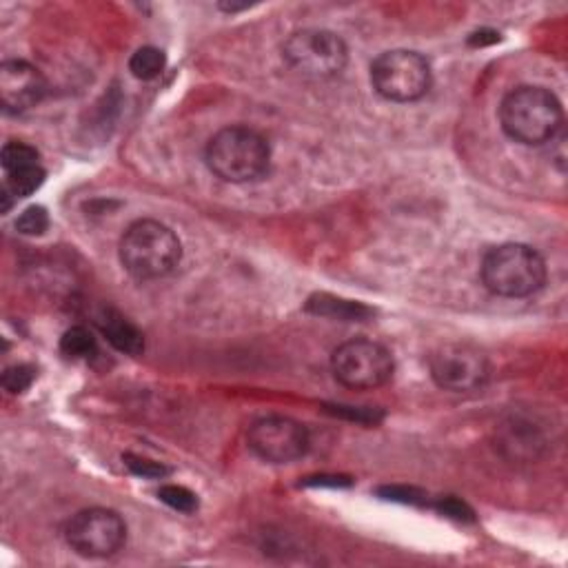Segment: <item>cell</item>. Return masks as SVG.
Masks as SVG:
<instances>
[{"label":"cell","mask_w":568,"mask_h":568,"mask_svg":"<svg viewBox=\"0 0 568 568\" xmlns=\"http://www.w3.org/2000/svg\"><path fill=\"white\" fill-rule=\"evenodd\" d=\"M500 125L504 134L520 145L540 147L560 134L564 109L553 91L537 85H522L502 98Z\"/></svg>","instance_id":"1"},{"label":"cell","mask_w":568,"mask_h":568,"mask_svg":"<svg viewBox=\"0 0 568 568\" xmlns=\"http://www.w3.org/2000/svg\"><path fill=\"white\" fill-rule=\"evenodd\" d=\"M205 162L213 176L233 185H245L267 176L271 147L256 129L231 125L211 136L205 149Z\"/></svg>","instance_id":"2"},{"label":"cell","mask_w":568,"mask_h":568,"mask_svg":"<svg viewBox=\"0 0 568 568\" xmlns=\"http://www.w3.org/2000/svg\"><path fill=\"white\" fill-rule=\"evenodd\" d=\"M120 265L136 280H160L174 273L182 260L180 238L158 220H136L118 245Z\"/></svg>","instance_id":"3"},{"label":"cell","mask_w":568,"mask_h":568,"mask_svg":"<svg viewBox=\"0 0 568 568\" xmlns=\"http://www.w3.org/2000/svg\"><path fill=\"white\" fill-rule=\"evenodd\" d=\"M484 287L500 298H529L546 284V260L522 242H506L486 253L480 267Z\"/></svg>","instance_id":"4"},{"label":"cell","mask_w":568,"mask_h":568,"mask_svg":"<svg viewBox=\"0 0 568 568\" xmlns=\"http://www.w3.org/2000/svg\"><path fill=\"white\" fill-rule=\"evenodd\" d=\"M433 71L429 60L411 49H391L371 63L375 94L391 103H415L429 94Z\"/></svg>","instance_id":"5"},{"label":"cell","mask_w":568,"mask_h":568,"mask_svg":"<svg viewBox=\"0 0 568 568\" xmlns=\"http://www.w3.org/2000/svg\"><path fill=\"white\" fill-rule=\"evenodd\" d=\"M331 371L342 387L371 391L393 378L395 362L387 347L373 340H349L331 355Z\"/></svg>","instance_id":"6"},{"label":"cell","mask_w":568,"mask_h":568,"mask_svg":"<svg viewBox=\"0 0 568 568\" xmlns=\"http://www.w3.org/2000/svg\"><path fill=\"white\" fill-rule=\"evenodd\" d=\"M282 56L291 69L307 78H333L347 67L349 49L344 40L329 29H300L282 47Z\"/></svg>","instance_id":"7"},{"label":"cell","mask_w":568,"mask_h":568,"mask_svg":"<svg viewBox=\"0 0 568 568\" xmlns=\"http://www.w3.org/2000/svg\"><path fill=\"white\" fill-rule=\"evenodd\" d=\"M65 540L78 555L105 560L125 546L127 524L116 511L94 506L71 517L65 526Z\"/></svg>","instance_id":"8"},{"label":"cell","mask_w":568,"mask_h":568,"mask_svg":"<svg viewBox=\"0 0 568 568\" xmlns=\"http://www.w3.org/2000/svg\"><path fill=\"white\" fill-rule=\"evenodd\" d=\"M431 378L440 389L451 393H469L480 389L491 375L489 358L471 344H442L431 353Z\"/></svg>","instance_id":"9"},{"label":"cell","mask_w":568,"mask_h":568,"mask_svg":"<svg viewBox=\"0 0 568 568\" xmlns=\"http://www.w3.org/2000/svg\"><path fill=\"white\" fill-rule=\"evenodd\" d=\"M249 449L269 464H291L309 451V431L291 418L269 415L251 424Z\"/></svg>","instance_id":"10"},{"label":"cell","mask_w":568,"mask_h":568,"mask_svg":"<svg viewBox=\"0 0 568 568\" xmlns=\"http://www.w3.org/2000/svg\"><path fill=\"white\" fill-rule=\"evenodd\" d=\"M47 80L27 60H5L0 65V105L7 114H23L43 103Z\"/></svg>","instance_id":"11"},{"label":"cell","mask_w":568,"mask_h":568,"mask_svg":"<svg viewBox=\"0 0 568 568\" xmlns=\"http://www.w3.org/2000/svg\"><path fill=\"white\" fill-rule=\"evenodd\" d=\"M98 327L111 347L118 349L120 353L138 355L145 351V338H142L138 327H134L125 316H120L118 311L105 309L98 316Z\"/></svg>","instance_id":"12"},{"label":"cell","mask_w":568,"mask_h":568,"mask_svg":"<svg viewBox=\"0 0 568 568\" xmlns=\"http://www.w3.org/2000/svg\"><path fill=\"white\" fill-rule=\"evenodd\" d=\"M307 311L324 316L331 320H344V322H362L373 316V309L364 307L362 302L342 300L336 296H327V293H318L307 302Z\"/></svg>","instance_id":"13"},{"label":"cell","mask_w":568,"mask_h":568,"mask_svg":"<svg viewBox=\"0 0 568 568\" xmlns=\"http://www.w3.org/2000/svg\"><path fill=\"white\" fill-rule=\"evenodd\" d=\"M45 169L36 165V167H27V169H18V171H12V174H5V191H3V198H5V205L3 209L7 211L9 205V198H27V196H32L34 191H38L40 187H43V182H45Z\"/></svg>","instance_id":"14"},{"label":"cell","mask_w":568,"mask_h":568,"mask_svg":"<svg viewBox=\"0 0 568 568\" xmlns=\"http://www.w3.org/2000/svg\"><path fill=\"white\" fill-rule=\"evenodd\" d=\"M167 67V56L158 47H140L138 52L129 58V71L138 80H154Z\"/></svg>","instance_id":"15"},{"label":"cell","mask_w":568,"mask_h":568,"mask_svg":"<svg viewBox=\"0 0 568 568\" xmlns=\"http://www.w3.org/2000/svg\"><path fill=\"white\" fill-rule=\"evenodd\" d=\"M60 351H63V355H67V358L87 360L98 351V344L94 333L89 329L71 327L69 331L63 333V338H60Z\"/></svg>","instance_id":"16"},{"label":"cell","mask_w":568,"mask_h":568,"mask_svg":"<svg viewBox=\"0 0 568 568\" xmlns=\"http://www.w3.org/2000/svg\"><path fill=\"white\" fill-rule=\"evenodd\" d=\"M38 151L32 145H25V142H7L3 147V154H0V162H3L5 174H12L18 169L36 167L40 165Z\"/></svg>","instance_id":"17"},{"label":"cell","mask_w":568,"mask_h":568,"mask_svg":"<svg viewBox=\"0 0 568 568\" xmlns=\"http://www.w3.org/2000/svg\"><path fill=\"white\" fill-rule=\"evenodd\" d=\"M158 497L178 513H194L198 509V495L194 491H189L187 486L165 484L160 486Z\"/></svg>","instance_id":"18"},{"label":"cell","mask_w":568,"mask_h":568,"mask_svg":"<svg viewBox=\"0 0 568 568\" xmlns=\"http://www.w3.org/2000/svg\"><path fill=\"white\" fill-rule=\"evenodd\" d=\"M49 227V213L45 207H27L16 220V229L23 236H43Z\"/></svg>","instance_id":"19"},{"label":"cell","mask_w":568,"mask_h":568,"mask_svg":"<svg viewBox=\"0 0 568 568\" xmlns=\"http://www.w3.org/2000/svg\"><path fill=\"white\" fill-rule=\"evenodd\" d=\"M36 371L29 367V364H14V367L5 369L3 373V387L9 393H25L34 384Z\"/></svg>","instance_id":"20"},{"label":"cell","mask_w":568,"mask_h":568,"mask_svg":"<svg viewBox=\"0 0 568 568\" xmlns=\"http://www.w3.org/2000/svg\"><path fill=\"white\" fill-rule=\"evenodd\" d=\"M123 460L127 464V469L134 473L136 478H142V480H162V478H165V475H169L167 466H162L160 462H154V460L140 458V455L127 453Z\"/></svg>","instance_id":"21"},{"label":"cell","mask_w":568,"mask_h":568,"mask_svg":"<svg viewBox=\"0 0 568 568\" xmlns=\"http://www.w3.org/2000/svg\"><path fill=\"white\" fill-rule=\"evenodd\" d=\"M435 509H438L442 515L451 517V520H458V522H473L475 520V513L471 511V506L460 502V500H455V497H444V500L435 504Z\"/></svg>","instance_id":"22"},{"label":"cell","mask_w":568,"mask_h":568,"mask_svg":"<svg viewBox=\"0 0 568 568\" xmlns=\"http://www.w3.org/2000/svg\"><path fill=\"white\" fill-rule=\"evenodd\" d=\"M380 495L384 500L404 502V504H418L424 500V495L420 491L407 489V486H384V489H380Z\"/></svg>","instance_id":"23"},{"label":"cell","mask_w":568,"mask_h":568,"mask_svg":"<svg viewBox=\"0 0 568 568\" xmlns=\"http://www.w3.org/2000/svg\"><path fill=\"white\" fill-rule=\"evenodd\" d=\"M333 413H336V415H347V418L358 420V422H375V420H378V418H375V413L364 411V409L355 411L353 407H333Z\"/></svg>","instance_id":"24"},{"label":"cell","mask_w":568,"mask_h":568,"mask_svg":"<svg viewBox=\"0 0 568 568\" xmlns=\"http://www.w3.org/2000/svg\"><path fill=\"white\" fill-rule=\"evenodd\" d=\"M500 40V34L497 32H489V29H482V32H475L471 38H469V43L473 47H484V45H493Z\"/></svg>","instance_id":"25"}]
</instances>
